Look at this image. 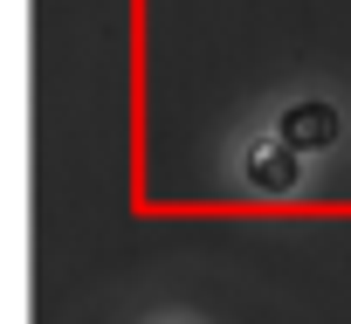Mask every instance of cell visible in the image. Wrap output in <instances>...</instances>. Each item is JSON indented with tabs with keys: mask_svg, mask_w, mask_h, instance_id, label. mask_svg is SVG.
I'll use <instances>...</instances> for the list:
<instances>
[{
	"mask_svg": "<svg viewBox=\"0 0 351 324\" xmlns=\"http://www.w3.org/2000/svg\"><path fill=\"white\" fill-rule=\"evenodd\" d=\"M282 138H289V145H303V152H317V145H330V138H337V117H330L324 104H296V111L282 117Z\"/></svg>",
	"mask_w": 351,
	"mask_h": 324,
	"instance_id": "obj_1",
	"label": "cell"
},
{
	"mask_svg": "<svg viewBox=\"0 0 351 324\" xmlns=\"http://www.w3.org/2000/svg\"><path fill=\"white\" fill-rule=\"evenodd\" d=\"M248 173H255V187H296V159L276 152V145H255L248 152Z\"/></svg>",
	"mask_w": 351,
	"mask_h": 324,
	"instance_id": "obj_2",
	"label": "cell"
}]
</instances>
